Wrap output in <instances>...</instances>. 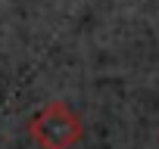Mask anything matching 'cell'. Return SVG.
<instances>
[{
    "instance_id": "6da1fadb",
    "label": "cell",
    "mask_w": 159,
    "mask_h": 149,
    "mask_svg": "<svg viewBox=\"0 0 159 149\" xmlns=\"http://www.w3.org/2000/svg\"><path fill=\"white\" fill-rule=\"evenodd\" d=\"M28 137L41 149H72L84 137V121L69 103L53 100L28 118Z\"/></svg>"
}]
</instances>
